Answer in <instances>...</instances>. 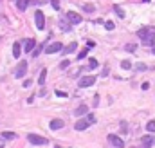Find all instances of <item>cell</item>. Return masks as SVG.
<instances>
[{"label":"cell","instance_id":"obj_8","mask_svg":"<svg viewBox=\"0 0 155 148\" xmlns=\"http://www.w3.org/2000/svg\"><path fill=\"white\" fill-rule=\"evenodd\" d=\"M67 20H69L70 24H79V22H81V16H79L76 11H69V13H67Z\"/></svg>","mask_w":155,"mask_h":148},{"label":"cell","instance_id":"obj_39","mask_svg":"<svg viewBox=\"0 0 155 148\" xmlns=\"http://www.w3.org/2000/svg\"><path fill=\"white\" fill-rule=\"evenodd\" d=\"M56 148H61V146H56Z\"/></svg>","mask_w":155,"mask_h":148},{"label":"cell","instance_id":"obj_10","mask_svg":"<svg viewBox=\"0 0 155 148\" xmlns=\"http://www.w3.org/2000/svg\"><path fill=\"white\" fill-rule=\"evenodd\" d=\"M34 45H36V42H34V40H25V44H24V51H25V52H33Z\"/></svg>","mask_w":155,"mask_h":148},{"label":"cell","instance_id":"obj_14","mask_svg":"<svg viewBox=\"0 0 155 148\" xmlns=\"http://www.w3.org/2000/svg\"><path fill=\"white\" fill-rule=\"evenodd\" d=\"M76 47H78V44H76V42H72V44H69V45L63 49V52H65V54H70V52L76 51Z\"/></svg>","mask_w":155,"mask_h":148},{"label":"cell","instance_id":"obj_2","mask_svg":"<svg viewBox=\"0 0 155 148\" xmlns=\"http://www.w3.org/2000/svg\"><path fill=\"white\" fill-rule=\"evenodd\" d=\"M27 141L31 144H36V146H42V144H47V137H42V135H36V134H29L27 135Z\"/></svg>","mask_w":155,"mask_h":148},{"label":"cell","instance_id":"obj_25","mask_svg":"<svg viewBox=\"0 0 155 148\" xmlns=\"http://www.w3.org/2000/svg\"><path fill=\"white\" fill-rule=\"evenodd\" d=\"M69 65H70L69 60H61V61H60V69H67Z\"/></svg>","mask_w":155,"mask_h":148},{"label":"cell","instance_id":"obj_20","mask_svg":"<svg viewBox=\"0 0 155 148\" xmlns=\"http://www.w3.org/2000/svg\"><path fill=\"white\" fill-rule=\"evenodd\" d=\"M142 143L146 144V146H151V143H153V137H150V135H144V137H142Z\"/></svg>","mask_w":155,"mask_h":148},{"label":"cell","instance_id":"obj_12","mask_svg":"<svg viewBox=\"0 0 155 148\" xmlns=\"http://www.w3.org/2000/svg\"><path fill=\"white\" fill-rule=\"evenodd\" d=\"M50 128H53V130L63 128V121H61V119H53V121H50Z\"/></svg>","mask_w":155,"mask_h":148},{"label":"cell","instance_id":"obj_17","mask_svg":"<svg viewBox=\"0 0 155 148\" xmlns=\"http://www.w3.org/2000/svg\"><path fill=\"white\" fill-rule=\"evenodd\" d=\"M97 65H99V63H97L96 58H90V60H88V69H90V70H92V69H97Z\"/></svg>","mask_w":155,"mask_h":148},{"label":"cell","instance_id":"obj_19","mask_svg":"<svg viewBox=\"0 0 155 148\" xmlns=\"http://www.w3.org/2000/svg\"><path fill=\"white\" fill-rule=\"evenodd\" d=\"M87 112H88V107H85V105H83V107H79V109H76V116H83Z\"/></svg>","mask_w":155,"mask_h":148},{"label":"cell","instance_id":"obj_21","mask_svg":"<svg viewBox=\"0 0 155 148\" xmlns=\"http://www.w3.org/2000/svg\"><path fill=\"white\" fill-rule=\"evenodd\" d=\"M146 130L151 132V134L155 132V121H148V123H146Z\"/></svg>","mask_w":155,"mask_h":148},{"label":"cell","instance_id":"obj_9","mask_svg":"<svg viewBox=\"0 0 155 148\" xmlns=\"http://www.w3.org/2000/svg\"><path fill=\"white\" fill-rule=\"evenodd\" d=\"M88 125H92L90 121H88V118H85V119H79V121H76V125H74V128L76 130H85Z\"/></svg>","mask_w":155,"mask_h":148},{"label":"cell","instance_id":"obj_11","mask_svg":"<svg viewBox=\"0 0 155 148\" xmlns=\"http://www.w3.org/2000/svg\"><path fill=\"white\" fill-rule=\"evenodd\" d=\"M29 4H31L29 0H16V7H18V11H25Z\"/></svg>","mask_w":155,"mask_h":148},{"label":"cell","instance_id":"obj_33","mask_svg":"<svg viewBox=\"0 0 155 148\" xmlns=\"http://www.w3.org/2000/svg\"><path fill=\"white\" fill-rule=\"evenodd\" d=\"M105 27H107L108 31H112V29H114V24H112V22H107V24H105Z\"/></svg>","mask_w":155,"mask_h":148},{"label":"cell","instance_id":"obj_29","mask_svg":"<svg viewBox=\"0 0 155 148\" xmlns=\"http://www.w3.org/2000/svg\"><path fill=\"white\" fill-rule=\"evenodd\" d=\"M135 49H137V45H132V44H128V45H126V51H130V52H133Z\"/></svg>","mask_w":155,"mask_h":148},{"label":"cell","instance_id":"obj_28","mask_svg":"<svg viewBox=\"0 0 155 148\" xmlns=\"http://www.w3.org/2000/svg\"><path fill=\"white\" fill-rule=\"evenodd\" d=\"M83 9H85V11H88V13H90V11H94L96 7H94V6H88V4H85V6H83Z\"/></svg>","mask_w":155,"mask_h":148},{"label":"cell","instance_id":"obj_15","mask_svg":"<svg viewBox=\"0 0 155 148\" xmlns=\"http://www.w3.org/2000/svg\"><path fill=\"white\" fill-rule=\"evenodd\" d=\"M0 137H2V139H15V137H16V134L15 132H2V134H0Z\"/></svg>","mask_w":155,"mask_h":148},{"label":"cell","instance_id":"obj_4","mask_svg":"<svg viewBox=\"0 0 155 148\" xmlns=\"http://www.w3.org/2000/svg\"><path fill=\"white\" fill-rule=\"evenodd\" d=\"M25 72H27V61L20 60L18 67H16V70H15V76H16V78H24V76H25Z\"/></svg>","mask_w":155,"mask_h":148},{"label":"cell","instance_id":"obj_36","mask_svg":"<svg viewBox=\"0 0 155 148\" xmlns=\"http://www.w3.org/2000/svg\"><path fill=\"white\" fill-rule=\"evenodd\" d=\"M151 52H153V54H155V44L151 45Z\"/></svg>","mask_w":155,"mask_h":148},{"label":"cell","instance_id":"obj_24","mask_svg":"<svg viewBox=\"0 0 155 148\" xmlns=\"http://www.w3.org/2000/svg\"><path fill=\"white\" fill-rule=\"evenodd\" d=\"M121 67H123V69H126V70H128V69H132V63H130L128 60H123V61H121Z\"/></svg>","mask_w":155,"mask_h":148},{"label":"cell","instance_id":"obj_5","mask_svg":"<svg viewBox=\"0 0 155 148\" xmlns=\"http://www.w3.org/2000/svg\"><path fill=\"white\" fill-rule=\"evenodd\" d=\"M94 83H96V78H94V76H85V78H81V80H79L78 87H79V89H85V87L94 85Z\"/></svg>","mask_w":155,"mask_h":148},{"label":"cell","instance_id":"obj_38","mask_svg":"<svg viewBox=\"0 0 155 148\" xmlns=\"http://www.w3.org/2000/svg\"><path fill=\"white\" fill-rule=\"evenodd\" d=\"M142 2H150V0H142Z\"/></svg>","mask_w":155,"mask_h":148},{"label":"cell","instance_id":"obj_37","mask_svg":"<svg viewBox=\"0 0 155 148\" xmlns=\"http://www.w3.org/2000/svg\"><path fill=\"white\" fill-rule=\"evenodd\" d=\"M133 148H135V146H133ZM142 148H150V146H146V144H144V146H142Z\"/></svg>","mask_w":155,"mask_h":148},{"label":"cell","instance_id":"obj_13","mask_svg":"<svg viewBox=\"0 0 155 148\" xmlns=\"http://www.w3.org/2000/svg\"><path fill=\"white\" fill-rule=\"evenodd\" d=\"M20 52H22V45H20V42H15V45H13V56L20 58Z\"/></svg>","mask_w":155,"mask_h":148},{"label":"cell","instance_id":"obj_7","mask_svg":"<svg viewBox=\"0 0 155 148\" xmlns=\"http://www.w3.org/2000/svg\"><path fill=\"white\" fill-rule=\"evenodd\" d=\"M61 49H63V45H61L60 42H54V44H50V45L45 49V52H47V54H54V52H60Z\"/></svg>","mask_w":155,"mask_h":148},{"label":"cell","instance_id":"obj_30","mask_svg":"<svg viewBox=\"0 0 155 148\" xmlns=\"http://www.w3.org/2000/svg\"><path fill=\"white\" fill-rule=\"evenodd\" d=\"M56 96H60V98H65V96H67V92H63V90H56Z\"/></svg>","mask_w":155,"mask_h":148},{"label":"cell","instance_id":"obj_6","mask_svg":"<svg viewBox=\"0 0 155 148\" xmlns=\"http://www.w3.org/2000/svg\"><path fill=\"white\" fill-rule=\"evenodd\" d=\"M34 20H36V27H38L40 31H42V29L45 27V18H43V13L40 11V9L34 13Z\"/></svg>","mask_w":155,"mask_h":148},{"label":"cell","instance_id":"obj_3","mask_svg":"<svg viewBox=\"0 0 155 148\" xmlns=\"http://www.w3.org/2000/svg\"><path fill=\"white\" fill-rule=\"evenodd\" d=\"M108 141H110L112 146H116V148H125V141H123L119 135H116V134H110L108 135Z\"/></svg>","mask_w":155,"mask_h":148},{"label":"cell","instance_id":"obj_32","mask_svg":"<svg viewBox=\"0 0 155 148\" xmlns=\"http://www.w3.org/2000/svg\"><path fill=\"white\" fill-rule=\"evenodd\" d=\"M40 51H42V45H40L38 49H34V51H33V56H34V58H36V56L40 54Z\"/></svg>","mask_w":155,"mask_h":148},{"label":"cell","instance_id":"obj_23","mask_svg":"<svg viewBox=\"0 0 155 148\" xmlns=\"http://www.w3.org/2000/svg\"><path fill=\"white\" fill-rule=\"evenodd\" d=\"M31 4H34V6H42V4H47V2H50V0H29Z\"/></svg>","mask_w":155,"mask_h":148},{"label":"cell","instance_id":"obj_22","mask_svg":"<svg viewBox=\"0 0 155 148\" xmlns=\"http://www.w3.org/2000/svg\"><path fill=\"white\" fill-rule=\"evenodd\" d=\"M60 25H61V29H63V31H70V22H69V20H63Z\"/></svg>","mask_w":155,"mask_h":148},{"label":"cell","instance_id":"obj_26","mask_svg":"<svg viewBox=\"0 0 155 148\" xmlns=\"http://www.w3.org/2000/svg\"><path fill=\"white\" fill-rule=\"evenodd\" d=\"M87 52H88V49H83V51H81L79 54H78V60H83V58L87 56Z\"/></svg>","mask_w":155,"mask_h":148},{"label":"cell","instance_id":"obj_31","mask_svg":"<svg viewBox=\"0 0 155 148\" xmlns=\"http://www.w3.org/2000/svg\"><path fill=\"white\" fill-rule=\"evenodd\" d=\"M31 85H33V80H25V81H24V87H25V89L31 87Z\"/></svg>","mask_w":155,"mask_h":148},{"label":"cell","instance_id":"obj_18","mask_svg":"<svg viewBox=\"0 0 155 148\" xmlns=\"http://www.w3.org/2000/svg\"><path fill=\"white\" fill-rule=\"evenodd\" d=\"M114 11H116V15H117L119 18H125V11H123L119 6H114Z\"/></svg>","mask_w":155,"mask_h":148},{"label":"cell","instance_id":"obj_1","mask_svg":"<svg viewBox=\"0 0 155 148\" xmlns=\"http://www.w3.org/2000/svg\"><path fill=\"white\" fill-rule=\"evenodd\" d=\"M137 36L144 42L146 45H153L155 44V31L153 29H148V27H144V29H139V33H137Z\"/></svg>","mask_w":155,"mask_h":148},{"label":"cell","instance_id":"obj_34","mask_svg":"<svg viewBox=\"0 0 155 148\" xmlns=\"http://www.w3.org/2000/svg\"><path fill=\"white\" fill-rule=\"evenodd\" d=\"M121 130H123V134H126V123H125V121L121 123Z\"/></svg>","mask_w":155,"mask_h":148},{"label":"cell","instance_id":"obj_16","mask_svg":"<svg viewBox=\"0 0 155 148\" xmlns=\"http://www.w3.org/2000/svg\"><path fill=\"white\" fill-rule=\"evenodd\" d=\"M45 78H47V69H42V72H40V78H38V83H40V85H43V83H45Z\"/></svg>","mask_w":155,"mask_h":148},{"label":"cell","instance_id":"obj_27","mask_svg":"<svg viewBox=\"0 0 155 148\" xmlns=\"http://www.w3.org/2000/svg\"><path fill=\"white\" fill-rule=\"evenodd\" d=\"M50 4H53V7L56 9V11L60 9V0H50Z\"/></svg>","mask_w":155,"mask_h":148},{"label":"cell","instance_id":"obj_35","mask_svg":"<svg viewBox=\"0 0 155 148\" xmlns=\"http://www.w3.org/2000/svg\"><path fill=\"white\" fill-rule=\"evenodd\" d=\"M148 89H150V83L144 81V83H142V90H148Z\"/></svg>","mask_w":155,"mask_h":148}]
</instances>
